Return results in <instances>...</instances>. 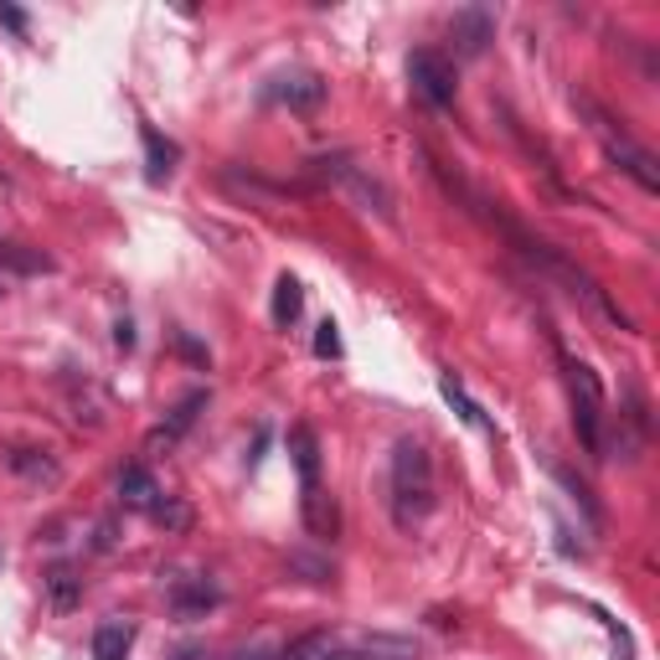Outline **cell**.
I'll return each instance as SVG.
<instances>
[{
	"instance_id": "cell-27",
	"label": "cell",
	"mask_w": 660,
	"mask_h": 660,
	"mask_svg": "<svg viewBox=\"0 0 660 660\" xmlns=\"http://www.w3.org/2000/svg\"><path fill=\"white\" fill-rule=\"evenodd\" d=\"M0 21H5L16 37H26V11H16V5H0Z\"/></svg>"
},
{
	"instance_id": "cell-24",
	"label": "cell",
	"mask_w": 660,
	"mask_h": 660,
	"mask_svg": "<svg viewBox=\"0 0 660 660\" xmlns=\"http://www.w3.org/2000/svg\"><path fill=\"white\" fill-rule=\"evenodd\" d=\"M290 568L310 573V584H330V563H315V557H299V552H294V557H290Z\"/></svg>"
},
{
	"instance_id": "cell-1",
	"label": "cell",
	"mask_w": 660,
	"mask_h": 660,
	"mask_svg": "<svg viewBox=\"0 0 660 660\" xmlns=\"http://www.w3.org/2000/svg\"><path fill=\"white\" fill-rule=\"evenodd\" d=\"M434 511V459L413 439L392 449V516L398 527H413Z\"/></svg>"
},
{
	"instance_id": "cell-29",
	"label": "cell",
	"mask_w": 660,
	"mask_h": 660,
	"mask_svg": "<svg viewBox=\"0 0 660 660\" xmlns=\"http://www.w3.org/2000/svg\"><path fill=\"white\" fill-rule=\"evenodd\" d=\"M176 660H207V650H181Z\"/></svg>"
},
{
	"instance_id": "cell-5",
	"label": "cell",
	"mask_w": 660,
	"mask_h": 660,
	"mask_svg": "<svg viewBox=\"0 0 660 660\" xmlns=\"http://www.w3.org/2000/svg\"><path fill=\"white\" fill-rule=\"evenodd\" d=\"M165 599H170V614H176V620H202L207 609L222 604L217 584H212L207 573H181V578H170V584H165Z\"/></svg>"
},
{
	"instance_id": "cell-6",
	"label": "cell",
	"mask_w": 660,
	"mask_h": 660,
	"mask_svg": "<svg viewBox=\"0 0 660 660\" xmlns=\"http://www.w3.org/2000/svg\"><path fill=\"white\" fill-rule=\"evenodd\" d=\"M449 42H455L459 57H480L495 42V16L485 5H459L455 21H449Z\"/></svg>"
},
{
	"instance_id": "cell-19",
	"label": "cell",
	"mask_w": 660,
	"mask_h": 660,
	"mask_svg": "<svg viewBox=\"0 0 660 660\" xmlns=\"http://www.w3.org/2000/svg\"><path fill=\"white\" fill-rule=\"evenodd\" d=\"M346 186H351V191H356V197H362V202L372 207V212H382V217H392V191H387L382 181H372L367 170H351V176H346Z\"/></svg>"
},
{
	"instance_id": "cell-2",
	"label": "cell",
	"mask_w": 660,
	"mask_h": 660,
	"mask_svg": "<svg viewBox=\"0 0 660 660\" xmlns=\"http://www.w3.org/2000/svg\"><path fill=\"white\" fill-rule=\"evenodd\" d=\"M563 377H568V398H573V428L593 459L604 455V382L588 362H563Z\"/></svg>"
},
{
	"instance_id": "cell-18",
	"label": "cell",
	"mask_w": 660,
	"mask_h": 660,
	"mask_svg": "<svg viewBox=\"0 0 660 660\" xmlns=\"http://www.w3.org/2000/svg\"><path fill=\"white\" fill-rule=\"evenodd\" d=\"M0 269L11 274H52L57 263L42 248H26V243H0Z\"/></svg>"
},
{
	"instance_id": "cell-21",
	"label": "cell",
	"mask_w": 660,
	"mask_h": 660,
	"mask_svg": "<svg viewBox=\"0 0 660 660\" xmlns=\"http://www.w3.org/2000/svg\"><path fill=\"white\" fill-rule=\"evenodd\" d=\"M150 521H155V527H165V532H186V527H191V506H186V500H176V495H161V500L150 506Z\"/></svg>"
},
{
	"instance_id": "cell-9",
	"label": "cell",
	"mask_w": 660,
	"mask_h": 660,
	"mask_svg": "<svg viewBox=\"0 0 660 660\" xmlns=\"http://www.w3.org/2000/svg\"><path fill=\"white\" fill-rule=\"evenodd\" d=\"M140 140H145V181L150 186H165L170 181V170H176V161H181V150L170 145V140H161V129H140Z\"/></svg>"
},
{
	"instance_id": "cell-25",
	"label": "cell",
	"mask_w": 660,
	"mask_h": 660,
	"mask_svg": "<svg viewBox=\"0 0 660 660\" xmlns=\"http://www.w3.org/2000/svg\"><path fill=\"white\" fill-rule=\"evenodd\" d=\"M114 542H119V537H114V521H98V527H93V552H109Z\"/></svg>"
},
{
	"instance_id": "cell-17",
	"label": "cell",
	"mask_w": 660,
	"mask_h": 660,
	"mask_svg": "<svg viewBox=\"0 0 660 660\" xmlns=\"http://www.w3.org/2000/svg\"><path fill=\"white\" fill-rule=\"evenodd\" d=\"M299 511H305V527H310L315 537H335V527H341V511H335V500H330L326 491L299 495Z\"/></svg>"
},
{
	"instance_id": "cell-11",
	"label": "cell",
	"mask_w": 660,
	"mask_h": 660,
	"mask_svg": "<svg viewBox=\"0 0 660 660\" xmlns=\"http://www.w3.org/2000/svg\"><path fill=\"white\" fill-rule=\"evenodd\" d=\"M439 392H444V403L455 408V413L470 423V428H480V434H495V423L480 413V403L470 398V392H464V382H459L455 372H439Z\"/></svg>"
},
{
	"instance_id": "cell-22",
	"label": "cell",
	"mask_w": 660,
	"mask_h": 660,
	"mask_svg": "<svg viewBox=\"0 0 660 660\" xmlns=\"http://www.w3.org/2000/svg\"><path fill=\"white\" fill-rule=\"evenodd\" d=\"M593 620L609 629V640H614V660H635V640H629V629H624L620 620H609L604 609H593Z\"/></svg>"
},
{
	"instance_id": "cell-16",
	"label": "cell",
	"mask_w": 660,
	"mask_h": 660,
	"mask_svg": "<svg viewBox=\"0 0 660 660\" xmlns=\"http://www.w3.org/2000/svg\"><path fill=\"white\" fill-rule=\"evenodd\" d=\"M11 470L21 480H37V485H57L62 480V464L52 455H42V449H11Z\"/></svg>"
},
{
	"instance_id": "cell-14",
	"label": "cell",
	"mask_w": 660,
	"mask_h": 660,
	"mask_svg": "<svg viewBox=\"0 0 660 660\" xmlns=\"http://www.w3.org/2000/svg\"><path fill=\"white\" fill-rule=\"evenodd\" d=\"M202 408H207V392H191V398H181V403L170 408V419H165L161 428L150 434V449H161V444H176L186 428L197 423V413H202Z\"/></svg>"
},
{
	"instance_id": "cell-26",
	"label": "cell",
	"mask_w": 660,
	"mask_h": 660,
	"mask_svg": "<svg viewBox=\"0 0 660 660\" xmlns=\"http://www.w3.org/2000/svg\"><path fill=\"white\" fill-rule=\"evenodd\" d=\"M114 346H119V351H134V320H129V315L119 320V326H114Z\"/></svg>"
},
{
	"instance_id": "cell-3",
	"label": "cell",
	"mask_w": 660,
	"mask_h": 660,
	"mask_svg": "<svg viewBox=\"0 0 660 660\" xmlns=\"http://www.w3.org/2000/svg\"><path fill=\"white\" fill-rule=\"evenodd\" d=\"M408 83H413V93H419L428 109H449L459 93L455 62L444 52H428V47H419V52L408 57Z\"/></svg>"
},
{
	"instance_id": "cell-28",
	"label": "cell",
	"mask_w": 660,
	"mask_h": 660,
	"mask_svg": "<svg viewBox=\"0 0 660 660\" xmlns=\"http://www.w3.org/2000/svg\"><path fill=\"white\" fill-rule=\"evenodd\" d=\"M227 660H269V650H238V656H227Z\"/></svg>"
},
{
	"instance_id": "cell-13",
	"label": "cell",
	"mask_w": 660,
	"mask_h": 660,
	"mask_svg": "<svg viewBox=\"0 0 660 660\" xmlns=\"http://www.w3.org/2000/svg\"><path fill=\"white\" fill-rule=\"evenodd\" d=\"M119 500H125L129 511H150L161 500V485H155V475H150L145 464H129L125 475H119Z\"/></svg>"
},
{
	"instance_id": "cell-23",
	"label": "cell",
	"mask_w": 660,
	"mask_h": 660,
	"mask_svg": "<svg viewBox=\"0 0 660 660\" xmlns=\"http://www.w3.org/2000/svg\"><path fill=\"white\" fill-rule=\"evenodd\" d=\"M315 356H326V362L341 356V326H335V320H320V326H315Z\"/></svg>"
},
{
	"instance_id": "cell-8",
	"label": "cell",
	"mask_w": 660,
	"mask_h": 660,
	"mask_svg": "<svg viewBox=\"0 0 660 660\" xmlns=\"http://www.w3.org/2000/svg\"><path fill=\"white\" fill-rule=\"evenodd\" d=\"M290 459H294V470H299V495L320 491V439H315L305 423L290 428Z\"/></svg>"
},
{
	"instance_id": "cell-15",
	"label": "cell",
	"mask_w": 660,
	"mask_h": 660,
	"mask_svg": "<svg viewBox=\"0 0 660 660\" xmlns=\"http://www.w3.org/2000/svg\"><path fill=\"white\" fill-rule=\"evenodd\" d=\"M299 310H305V290H299V279H294V274H279V279H274V305H269L274 326L290 330L294 320H299Z\"/></svg>"
},
{
	"instance_id": "cell-10",
	"label": "cell",
	"mask_w": 660,
	"mask_h": 660,
	"mask_svg": "<svg viewBox=\"0 0 660 660\" xmlns=\"http://www.w3.org/2000/svg\"><path fill=\"white\" fill-rule=\"evenodd\" d=\"M42 588H47V604H52L57 614H68V609L83 604V578H78V573L68 568V563H57V568H47Z\"/></svg>"
},
{
	"instance_id": "cell-12",
	"label": "cell",
	"mask_w": 660,
	"mask_h": 660,
	"mask_svg": "<svg viewBox=\"0 0 660 660\" xmlns=\"http://www.w3.org/2000/svg\"><path fill=\"white\" fill-rule=\"evenodd\" d=\"M134 650V624L129 620H104L93 629V660H125Z\"/></svg>"
},
{
	"instance_id": "cell-4",
	"label": "cell",
	"mask_w": 660,
	"mask_h": 660,
	"mask_svg": "<svg viewBox=\"0 0 660 660\" xmlns=\"http://www.w3.org/2000/svg\"><path fill=\"white\" fill-rule=\"evenodd\" d=\"M326 78L320 73H305V68H294V73H279V78H269L263 83V98H274V104H290V109H299V114H310V109H320L326 104Z\"/></svg>"
},
{
	"instance_id": "cell-7",
	"label": "cell",
	"mask_w": 660,
	"mask_h": 660,
	"mask_svg": "<svg viewBox=\"0 0 660 660\" xmlns=\"http://www.w3.org/2000/svg\"><path fill=\"white\" fill-rule=\"evenodd\" d=\"M604 150H609V161L620 165L624 176H635L645 191H660V165H656L650 150H640L629 134H604Z\"/></svg>"
},
{
	"instance_id": "cell-20",
	"label": "cell",
	"mask_w": 660,
	"mask_h": 660,
	"mask_svg": "<svg viewBox=\"0 0 660 660\" xmlns=\"http://www.w3.org/2000/svg\"><path fill=\"white\" fill-rule=\"evenodd\" d=\"M279 660H335V635H330V629H315L305 640H294Z\"/></svg>"
}]
</instances>
